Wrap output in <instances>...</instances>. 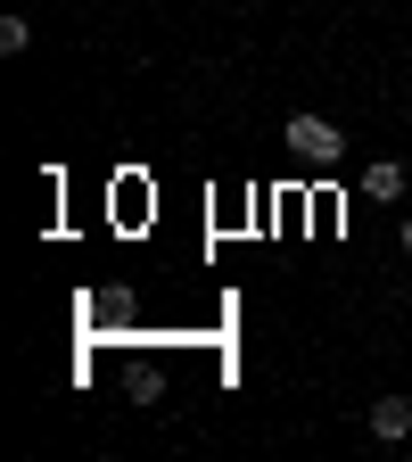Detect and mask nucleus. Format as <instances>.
<instances>
[{"label": "nucleus", "mask_w": 412, "mask_h": 462, "mask_svg": "<svg viewBox=\"0 0 412 462\" xmlns=\"http://www.w3.org/2000/svg\"><path fill=\"white\" fill-rule=\"evenodd\" d=\"M280 141H288V157H306L314 173L346 157V133L330 125V116H288V125H280Z\"/></svg>", "instance_id": "1"}, {"label": "nucleus", "mask_w": 412, "mask_h": 462, "mask_svg": "<svg viewBox=\"0 0 412 462\" xmlns=\"http://www.w3.org/2000/svg\"><path fill=\"white\" fill-rule=\"evenodd\" d=\"M363 199H371V207L404 199V165H396V157H371V165H363Z\"/></svg>", "instance_id": "2"}, {"label": "nucleus", "mask_w": 412, "mask_h": 462, "mask_svg": "<svg viewBox=\"0 0 412 462\" xmlns=\"http://www.w3.org/2000/svg\"><path fill=\"white\" fill-rule=\"evenodd\" d=\"M371 438H388V446L412 438V404H404V396H380V404H371Z\"/></svg>", "instance_id": "3"}, {"label": "nucleus", "mask_w": 412, "mask_h": 462, "mask_svg": "<svg viewBox=\"0 0 412 462\" xmlns=\"http://www.w3.org/2000/svg\"><path fill=\"white\" fill-rule=\"evenodd\" d=\"M0 50L25 58V50H33V25H25V17H0Z\"/></svg>", "instance_id": "4"}, {"label": "nucleus", "mask_w": 412, "mask_h": 462, "mask_svg": "<svg viewBox=\"0 0 412 462\" xmlns=\"http://www.w3.org/2000/svg\"><path fill=\"white\" fill-rule=\"evenodd\" d=\"M404 256H412V215H404Z\"/></svg>", "instance_id": "5"}]
</instances>
